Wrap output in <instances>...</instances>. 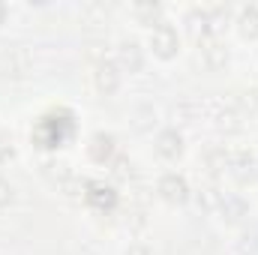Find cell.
Segmentation results:
<instances>
[{"mask_svg":"<svg viewBox=\"0 0 258 255\" xmlns=\"http://www.w3.org/2000/svg\"><path fill=\"white\" fill-rule=\"evenodd\" d=\"M156 150H159L165 159H174V156L183 150V138H180L174 129H168V132H162V135H159V141H156Z\"/></svg>","mask_w":258,"mask_h":255,"instance_id":"4","label":"cell"},{"mask_svg":"<svg viewBox=\"0 0 258 255\" xmlns=\"http://www.w3.org/2000/svg\"><path fill=\"white\" fill-rule=\"evenodd\" d=\"M222 213H225L228 219H240V216L246 213L243 198H237V195H225V198H222Z\"/></svg>","mask_w":258,"mask_h":255,"instance_id":"7","label":"cell"},{"mask_svg":"<svg viewBox=\"0 0 258 255\" xmlns=\"http://www.w3.org/2000/svg\"><path fill=\"white\" fill-rule=\"evenodd\" d=\"M9 201H12V186H9L6 180H0V207L9 204Z\"/></svg>","mask_w":258,"mask_h":255,"instance_id":"11","label":"cell"},{"mask_svg":"<svg viewBox=\"0 0 258 255\" xmlns=\"http://www.w3.org/2000/svg\"><path fill=\"white\" fill-rule=\"evenodd\" d=\"M243 30L246 33H258V9H249L243 15Z\"/></svg>","mask_w":258,"mask_h":255,"instance_id":"10","label":"cell"},{"mask_svg":"<svg viewBox=\"0 0 258 255\" xmlns=\"http://www.w3.org/2000/svg\"><path fill=\"white\" fill-rule=\"evenodd\" d=\"M90 189L93 192H90L87 198H90L96 207H111V204H114V189H111V186H99V183H93Z\"/></svg>","mask_w":258,"mask_h":255,"instance_id":"8","label":"cell"},{"mask_svg":"<svg viewBox=\"0 0 258 255\" xmlns=\"http://www.w3.org/2000/svg\"><path fill=\"white\" fill-rule=\"evenodd\" d=\"M111 150H114V138H111V135H96V138H93V147H90V156L102 162V159L111 156Z\"/></svg>","mask_w":258,"mask_h":255,"instance_id":"6","label":"cell"},{"mask_svg":"<svg viewBox=\"0 0 258 255\" xmlns=\"http://www.w3.org/2000/svg\"><path fill=\"white\" fill-rule=\"evenodd\" d=\"M3 12H6V6H0V18H3Z\"/></svg>","mask_w":258,"mask_h":255,"instance_id":"12","label":"cell"},{"mask_svg":"<svg viewBox=\"0 0 258 255\" xmlns=\"http://www.w3.org/2000/svg\"><path fill=\"white\" fill-rule=\"evenodd\" d=\"M36 129H39V132H45V129H48V135L36 138L42 147H57L66 135L72 132V114H63V120H57V114H51V117H42Z\"/></svg>","mask_w":258,"mask_h":255,"instance_id":"1","label":"cell"},{"mask_svg":"<svg viewBox=\"0 0 258 255\" xmlns=\"http://www.w3.org/2000/svg\"><path fill=\"white\" fill-rule=\"evenodd\" d=\"M117 81H120V75H117V69H114V66H99V75H96L99 90L111 93V90H117Z\"/></svg>","mask_w":258,"mask_h":255,"instance_id":"5","label":"cell"},{"mask_svg":"<svg viewBox=\"0 0 258 255\" xmlns=\"http://www.w3.org/2000/svg\"><path fill=\"white\" fill-rule=\"evenodd\" d=\"M120 63L129 66V69H138V66H141V51H138L135 42H126V45L120 48Z\"/></svg>","mask_w":258,"mask_h":255,"instance_id":"9","label":"cell"},{"mask_svg":"<svg viewBox=\"0 0 258 255\" xmlns=\"http://www.w3.org/2000/svg\"><path fill=\"white\" fill-rule=\"evenodd\" d=\"M150 45L159 57H171L174 48H177V30L171 24H156L153 33H150Z\"/></svg>","mask_w":258,"mask_h":255,"instance_id":"2","label":"cell"},{"mask_svg":"<svg viewBox=\"0 0 258 255\" xmlns=\"http://www.w3.org/2000/svg\"><path fill=\"white\" fill-rule=\"evenodd\" d=\"M159 192H162V198H168V201H186V180L183 177H177V174H165L162 180H159Z\"/></svg>","mask_w":258,"mask_h":255,"instance_id":"3","label":"cell"}]
</instances>
